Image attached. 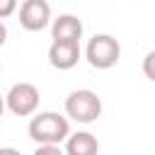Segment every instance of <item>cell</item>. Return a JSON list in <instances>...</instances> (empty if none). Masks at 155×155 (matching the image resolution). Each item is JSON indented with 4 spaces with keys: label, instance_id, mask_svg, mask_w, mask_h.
Wrapping results in <instances>:
<instances>
[{
    "label": "cell",
    "instance_id": "6",
    "mask_svg": "<svg viewBox=\"0 0 155 155\" xmlns=\"http://www.w3.org/2000/svg\"><path fill=\"white\" fill-rule=\"evenodd\" d=\"M82 48L80 41H51L48 46V63L56 70H70L80 63Z\"/></svg>",
    "mask_w": 155,
    "mask_h": 155
},
{
    "label": "cell",
    "instance_id": "10",
    "mask_svg": "<svg viewBox=\"0 0 155 155\" xmlns=\"http://www.w3.org/2000/svg\"><path fill=\"white\" fill-rule=\"evenodd\" d=\"M34 153L36 155H61V145H56V143H36Z\"/></svg>",
    "mask_w": 155,
    "mask_h": 155
},
{
    "label": "cell",
    "instance_id": "4",
    "mask_svg": "<svg viewBox=\"0 0 155 155\" xmlns=\"http://www.w3.org/2000/svg\"><path fill=\"white\" fill-rule=\"evenodd\" d=\"M39 102H41V94L31 82H15L5 94V107L15 116H34L39 109Z\"/></svg>",
    "mask_w": 155,
    "mask_h": 155
},
{
    "label": "cell",
    "instance_id": "3",
    "mask_svg": "<svg viewBox=\"0 0 155 155\" xmlns=\"http://www.w3.org/2000/svg\"><path fill=\"white\" fill-rule=\"evenodd\" d=\"M65 114L78 124H92L102 116V99L94 90H73L65 97Z\"/></svg>",
    "mask_w": 155,
    "mask_h": 155
},
{
    "label": "cell",
    "instance_id": "8",
    "mask_svg": "<svg viewBox=\"0 0 155 155\" xmlns=\"http://www.w3.org/2000/svg\"><path fill=\"white\" fill-rule=\"evenodd\" d=\"M99 150V140L90 131H75L65 140V153L68 155H94Z\"/></svg>",
    "mask_w": 155,
    "mask_h": 155
},
{
    "label": "cell",
    "instance_id": "7",
    "mask_svg": "<svg viewBox=\"0 0 155 155\" xmlns=\"http://www.w3.org/2000/svg\"><path fill=\"white\" fill-rule=\"evenodd\" d=\"M51 39L53 41H80L82 39V22L80 17L65 12L53 17L51 22Z\"/></svg>",
    "mask_w": 155,
    "mask_h": 155
},
{
    "label": "cell",
    "instance_id": "2",
    "mask_svg": "<svg viewBox=\"0 0 155 155\" xmlns=\"http://www.w3.org/2000/svg\"><path fill=\"white\" fill-rule=\"evenodd\" d=\"M85 58L97 70H109L121 58V44L111 34H94L85 46Z\"/></svg>",
    "mask_w": 155,
    "mask_h": 155
},
{
    "label": "cell",
    "instance_id": "5",
    "mask_svg": "<svg viewBox=\"0 0 155 155\" xmlns=\"http://www.w3.org/2000/svg\"><path fill=\"white\" fill-rule=\"evenodd\" d=\"M51 5L46 0H24L19 5V27L27 31H44L51 27Z\"/></svg>",
    "mask_w": 155,
    "mask_h": 155
},
{
    "label": "cell",
    "instance_id": "11",
    "mask_svg": "<svg viewBox=\"0 0 155 155\" xmlns=\"http://www.w3.org/2000/svg\"><path fill=\"white\" fill-rule=\"evenodd\" d=\"M17 7H19V2H17V0H0V17H2V19L12 17Z\"/></svg>",
    "mask_w": 155,
    "mask_h": 155
},
{
    "label": "cell",
    "instance_id": "1",
    "mask_svg": "<svg viewBox=\"0 0 155 155\" xmlns=\"http://www.w3.org/2000/svg\"><path fill=\"white\" fill-rule=\"evenodd\" d=\"M27 133L34 143H65L70 136V121L68 114H58V111H39L29 119Z\"/></svg>",
    "mask_w": 155,
    "mask_h": 155
},
{
    "label": "cell",
    "instance_id": "9",
    "mask_svg": "<svg viewBox=\"0 0 155 155\" xmlns=\"http://www.w3.org/2000/svg\"><path fill=\"white\" fill-rule=\"evenodd\" d=\"M143 75H145L150 82H155V48L148 51L145 58H143Z\"/></svg>",
    "mask_w": 155,
    "mask_h": 155
}]
</instances>
